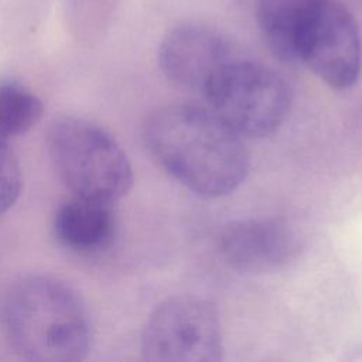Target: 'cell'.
Wrapping results in <instances>:
<instances>
[{"label":"cell","instance_id":"obj_2","mask_svg":"<svg viewBox=\"0 0 362 362\" xmlns=\"http://www.w3.org/2000/svg\"><path fill=\"white\" fill-rule=\"evenodd\" d=\"M0 331L17 356L35 362L82 361L92 337L79 294L48 274L20 277L3 291Z\"/></svg>","mask_w":362,"mask_h":362},{"label":"cell","instance_id":"obj_9","mask_svg":"<svg viewBox=\"0 0 362 362\" xmlns=\"http://www.w3.org/2000/svg\"><path fill=\"white\" fill-rule=\"evenodd\" d=\"M52 228L65 249L79 255L102 253L113 245L117 232L113 204L74 197L57 209Z\"/></svg>","mask_w":362,"mask_h":362},{"label":"cell","instance_id":"obj_5","mask_svg":"<svg viewBox=\"0 0 362 362\" xmlns=\"http://www.w3.org/2000/svg\"><path fill=\"white\" fill-rule=\"evenodd\" d=\"M140 348L150 362H218L223 354L218 313L199 297L167 298L147 318Z\"/></svg>","mask_w":362,"mask_h":362},{"label":"cell","instance_id":"obj_8","mask_svg":"<svg viewBox=\"0 0 362 362\" xmlns=\"http://www.w3.org/2000/svg\"><path fill=\"white\" fill-rule=\"evenodd\" d=\"M232 59L226 40L199 24L174 27L158 47V65L167 79L180 88L202 93Z\"/></svg>","mask_w":362,"mask_h":362},{"label":"cell","instance_id":"obj_6","mask_svg":"<svg viewBox=\"0 0 362 362\" xmlns=\"http://www.w3.org/2000/svg\"><path fill=\"white\" fill-rule=\"evenodd\" d=\"M298 61L334 89H348L362 71V35L339 0H318L298 40Z\"/></svg>","mask_w":362,"mask_h":362},{"label":"cell","instance_id":"obj_3","mask_svg":"<svg viewBox=\"0 0 362 362\" xmlns=\"http://www.w3.org/2000/svg\"><path fill=\"white\" fill-rule=\"evenodd\" d=\"M51 165L74 197L115 204L132 188V164L120 147L99 124L64 115L55 117L45 133Z\"/></svg>","mask_w":362,"mask_h":362},{"label":"cell","instance_id":"obj_11","mask_svg":"<svg viewBox=\"0 0 362 362\" xmlns=\"http://www.w3.org/2000/svg\"><path fill=\"white\" fill-rule=\"evenodd\" d=\"M44 112L41 99L17 82H0V143L27 133Z\"/></svg>","mask_w":362,"mask_h":362},{"label":"cell","instance_id":"obj_10","mask_svg":"<svg viewBox=\"0 0 362 362\" xmlns=\"http://www.w3.org/2000/svg\"><path fill=\"white\" fill-rule=\"evenodd\" d=\"M318 0H260L257 23L269 51L283 62L298 61L301 30Z\"/></svg>","mask_w":362,"mask_h":362},{"label":"cell","instance_id":"obj_1","mask_svg":"<svg viewBox=\"0 0 362 362\" xmlns=\"http://www.w3.org/2000/svg\"><path fill=\"white\" fill-rule=\"evenodd\" d=\"M143 137L153 160L194 194L228 195L247 175L249 154L240 136L211 109L161 106L147 119Z\"/></svg>","mask_w":362,"mask_h":362},{"label":"cell","instance_id":"obj_12","mask_svg":"<svg viewBox=\"0 0 362 362\" xmlns=\"http://www.w3.org/2000/svg\"><path fill=\"white\" fill-rule=\"evenodd\" d=\"M23 187V171L8 143H0V218L17 202Z\"/></svg>","mask_w":362,"mask_h":362},{"label":"cell","instance_id":"obj_4","mask_svg":"<svg viewBox=\"0 0 362 362\" xmlns=\"http://www.w3.org/2000/svg\"><path fill=\"white\" fill-rule=\"evenodd\" d=\"M209 109L240 137H266L286 122L291 90L273 69L232 59L209 82Z\"/></svg>","mask_w":362,"mask_h":362},{"label":"cell","instance_id":"obj_7","mask_svg":"<svg viewBox=\"0 0 362 362\" xmlns=\"http://www.w3.org/2000/svg\"><path fill=\"white\" fill-rule=\"evenodd\" d=\"M298 250L296 232L286 222L273 218L235 221L225 225L218 236L221 257L242 273L280 270L296 259Z\"/></svg>","mask_w":362,"mask_h":362}]
</instances>
